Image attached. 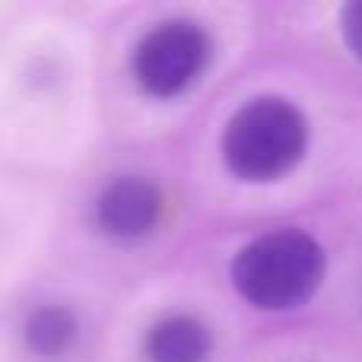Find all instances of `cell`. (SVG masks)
<instances>
[{
  "label": "cell",
  "mask_w": 362,
  "mask_h": 362,
  "mask_svg": "<svg viewBox=\"0 0 362 362\" xmlns=\"http://www.w3.org/2000/svg\"><path fill=\"white\" fill-rule=\"evenodd\" d=\"M327 257L318 238L302 229H274L248 242L232 261L238 296L264 312L299 308L318 293Z\"/></svg>",
  "instance_id": "1"
},
{
  "label": "cell",
  "mask_w": 362,
  "mask_h": 362,
  "mask_svg": "<svg viewBox=\"0 0 362 362\" xmlns=\"http://www.w3.org/2000/svg\"><path fill=\"white\" fill-rule=\"evenodd\" d=\"M308 146V121L293 102L264 95L229 118L223 159L242 181H276L296 169Z\"/></svg>",
  "instance_id": "2"
},
{
  "label": "cell",
  "mask_w": 362,
  "mask_h": 362,
  "mask_svg": "<svg viewBox=\"0 0 362 362\" xmlns=\"http://www.w3.org/2000/svg\"><path fill=\"white\" fill-rule=\"evenodd\" d=\"M210 38L197 23L172 19L146 32L134 51V76L140 89L156 99H172L185 93L206 67Z\"/></svg>",
  "instance_id": "3"
},
{
  "label": "cell",
  "mask_w": 362,
  "mask_h": 362,
  "mask_svg": "<svg viewBox=\"0 0 362 362\" xmlns=\"http://www.w3.org/2000/svg\"><path fill=\"white\" fill-rule=\"evenodd\" d=\"M163 216V194L140 175L115 178L95 200V223L115 238H140L156 229Z\"/></svg>",
  "instance_id": "4"
},
{
  "label": "cell",
  "mask_w": 362,
  "mask_h": 362,
  "mask_svg": "<svg viewBox=\"0 0 362 362\" xmlns=\"http://www.w3.org/2000/svg\"><path fill=\"white\" fill-rule=\"evenodd\" d=\"M210 346V331L191 315L163 318L146 334V359L150 362H206Z\"/></svg>",
  "instance_id": "5"
},
{
  "label": "cell",
  "mask_w": 362,
  "mask_h": 362,
  "mask_svg": "<svg viewBox=\"0 0 362 362\" xmlns=\"http://www.w3.org/2000/svg\"><path fill=\"white\" fill-rule=\"evenodd\" d=\"M25 344L38 356H61L64 350H70L76 340V318L70 308L61 305H42L38 312L29 315L25 321Z\"/></svg>",
  "instance_id": "6"
},
{
  "label": "cell",
  "mask_w": 362,
  "mask_h": 362,
  "mask_svg": "<svg viewBox=\"0 0 362 362\" xmlns=\"http://www.w3.org/2000/svg\"><path fill=\"white\" fill-rule=\"evenodd\" d=\"M340 32H344L346 48L362 61V0H353L340 10Z\"/></svg>",
  "instance_id": "7"
}]
</instances>
